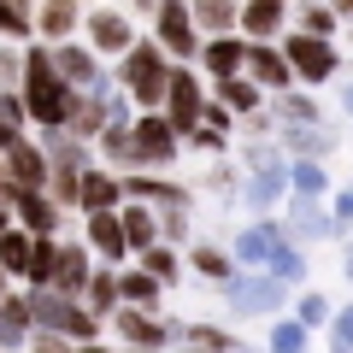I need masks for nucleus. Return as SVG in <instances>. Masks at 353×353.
Instances as JSON below:
<instances>
[{
  "label": "nucleus",
  "mask_w": 353,
  "mask_h": 353,
  "mask_svg": "<svg viewBox=\"0 0 353 353\" xmlns=\"http://www.w3.org/2000/svg\"><path fill=\"white\" fill-rule=\"evenodd\" d=\"M18 101H24V118L41 130H65V118H71V88L59 83V71H53V53L48 48H30L24 59H18Z\"/></svg>",
  "instance_id": "f257e3e1"
},
{
  "label": "nucleus",
  "mask_w": 353,
  "mask_h": 353,
  "mask_svg": "<svg viewBox=\"0 0 353 353\" xmlns=\"http://www.w3.org/2000/svg\"><path fill=\"white\" fill-rule=\"evenodd\" d=\"M24 312L41 336H65V341H101V318L88 312L83 301L53 289H24Z\"/></svg>",
  "instance_id": "f03ea898"
},
{
  "label": "nucleus",
  "mask_w": 353,
  "mask_h": 353,
  "mask_svg": "<svg viewBox=\"0 0 353 353\" xmlns=\"http://www.w3.org/2000/svg\"><path fill=\"white\" fill-rule=\"evenodd\" d=\"M165 83H171V59L159 41H130V53L118 59V94H130L136 106L159 112L165 106Z\"/></svg>",
  "instance_id": "7ed1b4c3"
},
{
  "label": "nucleus",
  "mask_w": 353,
  "mask_h": 353,
  "mask_svg": "<svg viewBox=\"0 0 353 353\" xmlns=\"http://www.w3.org/2000/svg\"><path fill=\"white\" fill-rule=\"evenodd\" d=\"M224 306L236 318H277L289 306V283H277L271 271H241L224 283Z\"/></svg>",
  "instance_id": "20e7f679"
},
{
  "label": "nucleus",
  "mask_w": 353,
  "mask_h": 353,
  "mask_svg": "<svg viewBox=\"0 0 353 353\" xmlns=\"http://www.w3.org/2000/svg\"><path fill=\"white\" fill-rule=\"evenodd\" d=\"M176 148H183V136L171 130V118H165V112L130 118V159H136V171H159V165H171Z\"/></svg>",
  "instance_id": "39448f33"
},
{
  "label": "nucleus",
  "mask_w": 353,
  "mask_h": 353,
  "mask_svg": "<svg viewBox=\"0 0 353 353\" xmlns=\"http://www.w3.org/2000/svg\"><path fill=\"white\" fill-rule=\"evenodd\" d=\"M153 41L165 48L171 65H189L194 53H201V30H194V18H189V0H159V6H153Z\"/></svg>",
  "instance_id": "423d86ee"
},
{
  "label": "nucleus",
  "mask_w": 353,
  "mask_h": 353,
  "mask_svg": "<svg viewBox=\"0 0 353 353\" xmlns=\"http://www.w3.org/2000/svg\"><path fill=\"white\" fill-rule=\"evenodd\" d=\"M277 48H283V59H289L294 83H330V77L341 71L336 41H318V36H301V30H289V36H283Z\"/></svg>",
  "instance_id": "0eeeda50"
},
{
  "label": "nucleus",
  "mask_w": 353,
  "mask_h": 353,
  "mask_svg": "<svg viewBox=\"0 0 353 353\" xmlns=\"http://www.w3.org/2000/svg\"><path fill=\"white\" fill-rule=\"evenodd\" d=\"M283 189H289V159L259 141V148H253V176H248V189H241V201H248L259 218H271L277 201H283Z\"/></svg>",
  "instance_id": "6e6552de"
},
{
  "label": "nucleus",
  "mask_w": 353,
  "mask_h": 353,
  "mask_svg": "<svg viewBox=\"0 0 353 353\" xmlns=\"http://www.w3.org/2000/svg\"><path fill=\"white\" fill-rule=\"evenodd\" d=\"M53 53V71H59V83L71 88V94H112V83L101 77V59H94V48H77V41H59V48H48Z\"/></svg>",
  "instance_id": "1a4fd4ad"
},
{
  "label": "nucleus",
  "mask_w": 353,
  "mask_h": 353,
  "mask_svg": "<svg viewBox=\"0 0 353 353\" xmlns=\"http://www.w3.org/2000/svg\"><path fill=\"white\" fill-rule=\"evenodd\" d=\"M201 106H206V88L194 77V65H171V83H165V118H171L176 136H189L201 124Z\"/></svg>",
  "instance_id": "9d476101"
},
{
  "label": "nucleus",
  "mask_w": 353,
  "mask_h": 353,
  "mask_svg": "<svg viewBox=\"0 0 353 353\" xmlns=\"http://www.w3.org/2000/svg\"><path fill=\"white\" fill-rule=\"evenodd\" d=\"M88 271H94V253H88L83 241H59V248H53L48 289H53V294H71V301H83V289H88Z\"/></svg>",
  "instance_id": "9b49d317"
},
{
  "label": "nucleus",
  "mask_w": 353,
  "mask_h": 353,
  "mask_svg": "<svg viewBox=\"0 0 353 353\" xmlns=\"http://www.w3.org/2000/svg\"><path fill=\"white\" fill-rule=\"evenodd\" d=\"M83 24H88V48H94V59H124L130 41H136L130 12H112V6H101V12H83Z\"/></svg>",
  "instance_id": "f8f14e48"
},
{
  "label": "nucleus",
  "mask_w": 353,
  "mask_h": 353,
  "mask_svg": "<svg viewBox=\"0 0 353 353\" xmlns=\"http://www.w3.org/2000/svg\"><path fill=\"white\" fill-rule=\"evenodd\" d=\"M106 324H112V336L124 341V347H148V353H165V347H171V341H165V318H159V312H136V306H118Z\"/></svg>",
  "instance_id": "ddd939ff"
},
{
  "label": "nucleus",
  "mask_w": 353,
  "mask_h": 353,
  "mask_svg": "<svg viewBox=\"0 0 353 353\" xmlns=\"http://www.w3.org/2000/svg\"><path fill=\"white\" fill-rule=\"evenodd\" d=\"M248 83H259L265 94H289L294 88V71L289 59H283V48H271V41H248Z\"/></svg>",
  "instance_id": "4468645a"
},
{
  "label": "nucleus",
  "mask_w": 353,
  "mask_h": 353,
  "mask_svg": "<svg viewBox=\"0 0 353 353\" xmlns=\"http://www.w3.org/2000/svg\"><path fill=\"white\" fill-rule=\"evenodd\" d=\"M283 248H289V236H283L277 218H259V224H248V230L236 236V259L248 265V271H265V265L277 259Z\"/></svg>",
  "instance_id": "2eb2a0df"
},
{
  "label": "nucleus",
  "mask_w": 353,
  "mask_h": 353,
  "mask_svg": "<svg viewBox=\"0 0 353 353\" xmlns=\"http://www.w3.org/2000/svg\"><path fill=\"white\" fill-rule=\"evenodd\" d=\"M59 218H65V206L53 201L48 189H24L12 201V224L30 230V236H59Z\"/></svg>",
  "instance_id": "dca6fc26"
},
{
  "label": "nucleus",
  "mask_w": 353,
  "mask_h": 353,
  "mask_svg": "<svg viewBox=\"0 0 353 353\" xmlns=\"http://www.w3.org/2000/svg\"><path fill=\"white\" fill-rule=\"evenodd\" d=\"M283 24H289V0H248L236 18V36L241 41H277Z\"/></svg>",
  "instance_id": "f3484780"
},
{
  "label": "nucleus",
  "mask_w": 353,
  "mask_h": 353,
  "mask_svg": "<svg viewBox=\"0 0 353 353\" xmlns=\"http://www.w3.org/2000/svg\"><path fill=\"white\" fill-rule=\"evenodd\" d=\"M201 71L212 77V83H230V77H241L248 71V41L241 36H212V41H201Z\"/></svg>",
  "instance_id": "a211bd4d"
},
{
  "label": "nucleus",
  "mask_w": 353,
  "mask_h": 353,
  "mask_svg": "<svg viewBox=\"0 0 353 353\" xmlns=\"http://www.w3.org/2000/svg\"><path fill=\"white\" fill-rule=\"evenodd\" d=\"M77 206H83V218L88 212H118V206H124V176H118V171H94V165H88L83 183H77Z\"/></svg>",
  "instance_id": "6ab92c4d"
},
{
  "label": "nucleus",
  "mask_w": 353,
  "mask_h": 353,
  "mask_svg": "<svg viewBox=\"0 0 353 353\" xmlns=\"http://www.w3.org/2000/svg\"><path fill=\"white\" fill-rule=\"evenodd\" d=\"M0 171L12 176L18 189H48V148H36V141H12L6 148V159H0Z\"/></svg>",
  "instance_id": "aec40b11"
},
{
  "label": "nucleus",
  "mask_w": 353,
  "mask_h": 353,
  "mask_svg": "<svg viewBox=\"0 0 353 353\" xmlns=\"http://www.w3.org/2000/svg\"><path fill=\"white\" fill-rule=\"evenodd\" d=\"M283 236H289L294 248H301V241H324V236H336V218H330L318 201H301V194H294L289 218H283Z\"/></svg>",
  "instance_id": "412c9836"
},
{
  "label": "nucleus",
  "mask_w": 353,
  "mask_h": 353,
  "mask_svg": "<svg viewBox=\"0 0 353 353\" xmlns=\"http://www.w3.org/2000/svg\"><path fill=\"white\" fill-rule=\"evenodd\" d=\"M124 201H141V206H189V189L183 183H165V176H153V171H130L124 176Z\"/></svg>",
  "instance_id": "4be33fe9"
},
{
  "label": "nucleus",
  "mask_w": 353,
  "mask_h": 353,
  "mask_svg": "<svg viewBox=\"0 0 353 353\" xmlns=\"http://www.w3.org/2000/svg\"><path fill=\"white\" fill-rule=\"evenodd\" d=\"M83 248L101 253L106 265H124L130 241H124V224H118V212H88V230H83Z\"/></svg>",
  "instance_id": "5701e85b"
},
{
  "label": "nucleus",
  "mask_w": 353,
  "mask_h": 353,
  "mask_svg": "<svg viewBox=\"0 0 353 353\" xmlns=\"http://www.w3.org/2000/svg\"><path fill=\"white\" fill-rule=\"evenodd\" d=\"M118 306H136V312H159L165 289L141 271V265H118Z\"/></svg>",
  "instance_id": "b1692460"
},
{
  "label": "nucleus",
  "mask_w": 353,
  "mask_h": 353,
  "mask_svg": "<svg viewBox=\"0 0 353 353\" xmlns=\"http://www.w3.org/2000/svg\"><path fill=\"white\" fill-rule=\"evenodd\" d=\"M36 341V324L24 312V294H6L0 301V353H24Z\"/></svg>",
  "instance_id": "393cba45"
},
{
  "label": "nucleus",
  "mask_w": 353,
  "mask_h": 353,
  "mask_svg": "<svg viewBox=\"0 0 353 353\" xmlns=\"http://www.w3.org/2000/svg\"><path fill=\"white\" fill-rule=\"evenodd\" d=\"M189 18H194V30H201V41H212V36H236L241 6L236 0H189Z\"/></svg>",
  "instance_id": "a878e982"
},
{
  "label": "nucleus",
  "mask_w": 353,
  "mask_h": 353,
  "mask_svg": "<svg viewBox=\"0 0 353 353\" xmlns=\"http://www.w3.org/2000/svg\"><path fill=\"white\" fill-rule=\"evenodd\" d=\"M118 224H124L130 253H141V248H159V212H153V206L124 201V206H118Z\"/></svg>",
  "instance_id": "bb28decb"
},
{
  "label": "nucleus",
  "mask_w": 353,
  "mask_h": 353,
  "mask_svg": "<svg viewBox=\"0 0 353 353\" xmlns=\"http://www.w3.org/2000/svg\"><path fill=\"white\" fill-rule=\"evenodd\" d=\"M83 306L94 318H112L118 312V265H94V271H88V289H83Z\"/></svg>",
  "instance_id": "cd10ccee"
},
{
  "label": "nucleus",
  "mask_w": 353,
  "mask_h": 353,
  "mask_svg": "<svg viewBox=\"0 0 353 353\" xmlns=\"http://www.w3.org/2000/svg\"><path fill=\"white\" fill-rule=\"evenodd\" d=\"M77 18H83V12H77V0H41L36 30L53 41V48H59V41H71V36H77Z\"/></svg>",
  "instance_id": "c85d7f7f"
},
{
  "label": "nucleus",
  "mask_w": 353,
  "mask_h": 353,
  "mask_svg": "<svg viewBox=\"0 0 353 353\" xmlns=\"http://www.w3.org/2000/svg\"><path fill=\"white\" fill-rule=\"evenodd\" d=\"M106 130V106L94 101V94H77L71 101V118H65V136H77V141H94Z\"/></svg>",
  "instance_id": "c756f323"
},
{
  "label": "nucleus",
  "mask_w": 353,
  "mask_h": 353,
  "mask_svg": "<svg viewBox=\"0 0 353 353\" xmlns=\"http://www.w3.org/2000/svg\"><path fill=\"white\" fill-rule=\"evenodd\" d=\"M265 353H312V330L294 318H271L265 324Z\"/></svg>",
  "instance_id": "7c9ffc66"
},
{
  "label": "nucleus",
  "mask_w": 353,
  "mask_h": 353,
  "mask_svg": "<svg viewBox=\"0 0 353 353\" xmlns=\"http://www.w3.org/2000/svg\"><path fill=\"white\" fill-rule=\"evenodd\" d=\"M136 265L148 271L153 283H159L165 294H171V289H176V277H183V259H176V248H165V241H159V248H141V253H136Z\"/></svg>",
  "instance_id": "2f4dec72"
},
{
  "label": "nucleus",
  "mask_w": 353,
  "mask_h": 353,
  "mask_svg": "<svg viewBox=\"0 0 353 353\" xmlns=\"http://www.w3.org/2000/svg\"><path fill=\"white\" fill-rule=\"evenodd\" d=\"M30 241H36V236H30V230H18V224L0 236V271H6L12 283L30 277Z\"/></svg>",
  "instance_id": "473e14b6"
},
{
  "label": "nucleus",
  "mask_w": 353,
  "mask_h": 353,
  "mask_svg": "<svg viewBox=\"0 0 353 353\" xmlns=\"http://www.w3.org/2000/svg\"><path fill=\"white\" fill-rule=\"evenodd\" d=\"M289 189L301 194V201H324L330 194V171L318 159H289Z\"/></svg>",
  "instance_id": "72a5a7b5"
},
{
  "label": "nucleus",
  "mask_w": 353,
  "mask_h": 353,
  "mask_svg": "<svg viewBox=\"0 0 353 353\" xmlns=\"http://www.w3.org/2000/svg\"><path fill=\"white\" fill-rule=\"evenodd\" d=\"M218 101H224L230 112L253 118V112L265 106V88H259V83H248V77H230V83H218Z\"/></svg>",
  "instance_id": "f704fd0d"
},
{
  "label": "nucleus",
  "mask_w": 353,
  "mask_h": 353,
  "mask_svg": "<svg viewBox=\"0 0 353 353\" xmlns=\"http://www.w3.org/2000/svg\"><path fill=\"white\" fill-rule=\"evenodd\" d=\"M189 265L201 271L206 283H230V277H236V259H230L224 248H194V253H189Z\"/></svg>",
  "instance_id": "c9c22d12"
},
{
  "label": "nucleus",
  "mask_w": 353,
  "mask_h": 353,
  "mask_svg": "<svg viewBox=\"0 0 353 353\" xmlns=\"http://www.w3.org/2000/svg\"><path fill=\"white\" fill-rule=\"evenodd\" d=\"M24 101H18V94H6V88H0V153L12 148V141H24Z\"/></svg>",
  "instance_id": "e433bc0d"
},
{
  "label": "nucleus",
  "mask_w": 353,
  "mask_h": 353,
  "mask_svg": "<svg viewBox=\"0 0 353 353\" xmlns=\"http://www.w3.org/2000/svg\"><path fill=\"white\" fill-rule=\"evenodd\" d=\"M36 30V12H30V0H0V36L6 41H24Z\"/></svg>",
  "instance_id": "4c0bfd02"
},
{
  "label": "nucleus",
  "mask_w": 353,
  "mask_h": 353,
  "mask_svg": "<svg viewBox=\"0 0 353 353\" xmlns=\"http://www.w3.org/2000/svg\"><path fill=\"white\" fill-rule=\"evenodd\" d=\"M289 153H301V159H318V153H330V130H318V124H289Z\"/></svg>",
  "instance_id": "58836bf2"
},
{
  "label": "nucleus",
  "mask_w": 353,
  "mask_h": 353,
  "mask_svg": "<svg viewBox=\"0 0 353 353\" xmlns=\"http://www.w3.org/2000/svg\"><path fill=\"white\" fill-rule=\"evenodd\" d=\"M183 347H201V353H230V347H236V336H230V330H218V324H189Z\"/></svg>",
  "instance_id": "ea45409f"
},
{
  "label": "nucleus",
  "mask_w": 353,
  "mask_h": 353,
  "mask_svg": "<svg viewBox=\"0 0 353 353\" xmlns=\"http://www.w3.org/2000/svg\"><path fill=\"white\" fill-rule=\"evenodd\" d=\"M294 18H301V36H318V41L336 36V12H330V6H312V0H306V6H294Z\"/></svg>",
  "instance_id": "a19ab883"
},
{
  "label": "nucleus",
  "mask_w": 353,
  "mask_h": 353,
  "mask_svg": "<svg viewBox=\"0 0 353 353\" xmlns=\"http://www.w3.org/2000/svg\"><path fill=\"white\" fill-rule=\"evenodd\" d=\"M330 318H336V312H330V301H324V294H294V324H306V330H318V324H330Z\"/></svg>",
  "instance_id": "79ce46f5"
},
{
  "label": "nucleus",
  "mask_w": 353,
  "mask_h": 353,
  "mask_svg": "<svg viewBox=\"0 0 353 353\" xmlns=\"http://www.w3.org/2000/svg\"><path fill=\"white\" fill-rule=\"evenodd\" d=\"M265 271H271V277H277V283H289V289H294V283L306 277V259H301V248H294V241H289V248H283L277 259L265 265Z\"/></svg>",
  "instance_id": "37998d69"
},
{
  "label": "nucleus",
  "mask_w": 353,
  "mask_h": 353,
  "mask_svg": "<svg viewBox=\"0 0 353 353\" xmlns=\"http://www.w3.org/2000/svg\"><path fill=\"white\" fill-rule=\"evenodd\" d=\"M159 241H165V248L189 241V212H183V206H165V212H159Z\"/></svg>",
  "instance_id": "c03bdc74"
},
{
  "label": "nucleus",
  "mask_w": 353,
  "mask_h": 353,
  "mask_svg": "<svg viewBox=\"0 0 353 353\" xmlns=\"http://www.w3.org/2000/svg\"><path fill=\"white\" fill-rule=\"evenodd\" d=\"M277 112L289 118V124H318V106L306 101V94H277Z\"/></svg>",
  "instance_id": "a18cd8bd"
},
{
  "label": "nucleus",
  "mask_w": 353,
  "mask_h": 353,
  "mask_svg": "<svg viewBox=\"0 0 353 353\" xmlns=\"http://www.w3.org/2000/svg\"><path fill=\"white\" fill-rule=\"evenodd\" d=\"M183 141H189V148H201V153H224V130H212V124H194Z\"/></svg>",
  "instance_id": "49530a36"
},
{
  "label": "nucleus",
  "mask_w": 353,
  "mask_h": 353,
  "mask_svg": "<svg viewBox=\"0 0 353 353\" xmlns=\"http://www.w3.org/2000/svg\"><path fill=\"white\" fill-rule=\"evenodd\" d=\"M330 347H353V306H341L330 318Z\"/></svg>",
  "instance_id": "de8ad7c7"
},
{
  "label": "nucleus",
  "mask_w": 353,
  "mask_h": 353,
  "mask_svg": "<svg viewBox=\"0 0 353 353\" xmlns=\"http://www.w3.org/2000/svg\"><path fill=\"white\" fill-rule=\"evenodd\" d=\"M201 124H212V130H224V136H230V106L224 101H206L201 106Z\"/></svg>",
  "instance_id": "09e8293b"
},
{
  "label": "nucleus",
  "mask_w": 353,
  "mask_h": 353,
  "mask_svg": "<svg viewBox=\"0 0 353 353\" xmlns=\"http://www.w3.org/2000/svg\"><path fill=\"white\" fill-rule=\"evenodd\" d=\"M330 218H336V230H347V224H353V189H341V194H336Z\"/></svg>",
  "instance_id": "8fccbe9b"
},
{
  "label": "nucleus",
  "mask_w": 353,
  "mask_h": 353,
  "mask_svg": "<svg viewBox=\"0 0 353 353\" xmlns=\"http://www.w3.org/2000/svg\"><path fill=\"white\" fill-rule=\"evenodd\" d=\"M24 353H71V341H65V336H41V330H36V341H30Z\"/></svg>",
  "instance_id": "3c124183"
},
{
  "label": "nucleus",
  "mask_w": 353,
  "mask_h": 353,
  "mask_svg": "<svg viewBox=\"0 0 353 353\" xmlns=\"http://www.w3.org/2000/svg\"><path fill=\"white\" fill-rule=\"evenodd\" d=\"M71 353H118V347H106V341H71Z\"/></svg>",
  "instance_id": "603ef678"
},
{
  "label": "nucleus",
  "mask_w": 353,
  "mask_h": 353,
  "mask_svg": "<svg viewBox=\"0 0 353 353\" xmlns=\"http://www.w3.org/2000/svg\"><path fill=\"white\" fill-rule=\"evenodd\" d=\"M330 12H336V18H347V24H353V0H336Z\"/></svg>",
  "instance_id": "864d4df0"
},
{
  "label": "nucleus",
  "mask_w": 353,
  "mask_h": 353,
  "mask_svg": "<svg viewBox=\"0 0 353 353\" xmlns=\"http://www.w3.org/2000/svg\"><path fill=\"white\" fill-rule=\"evenodd\" d=\"M341 271H347V283H353V248H347V253H341Z\"/></svg>",
  "instance_id": "5fc2aeb1"
},
{
  "label": "nucleus",
  "mask_w": 353,
  "mask_h": 353,
  "mask_svg": "<svg viewBox=\"0 0 353 353\" xmlns=\"http://www.w3.org/2000/svg\"><path fill=\"white\" fill-rule=\"evenodd\" d=\"M6 294H12V277H6V271H0V301H6Z\"/></svg>",
  "instance_id": "6e6d98bb"
},
{
  "label": "nucleus",
  "mask_w": 353,
  "mask_h": 353,
  "mask_svg": "<svg viewBox=\"0 0 353 353\" xmlns=\"http://www.w3.org/2000/svg\"><path fill=\"white\" fill-rule=\"evenodd\" d=\"M230 353H265V347H248V341H236V347H230Z\"/></svg>",
  "instance_id": "4d7b16f0"
},
{
  "label": "nucleus",
  "mask_w": 353,
  "mask_h": 353,
  "mask_svg": "<svg viewBox=\"0 0 353 353\" xmlns=\"http://www.w3.org/2000/svg\"><path fill=\"white\" fill-rule=\"evenodd\" d=\"M341 106H347V112H353V83H347V94H341Z\"/></svg>",
  "instance_id": "13d9d810"
},
{
  "label": "nucleus",
  "mask_w": 353,
  "mask_h": 353,
  "mask_svg": "<svg viewBox=\"0 0 353 353\" xmlns=\"http://www.w3.org/2000/svg\"><path fill=\"white\" fill-rule=\"evenodd\" d=\"M136 6H141V12H153V6H159V0H136Z\"/></svg>",
  "instance_id": "bf43d9fd"
},
{
  "label": "nucleus",
  "mask_w": 353,
  "mask_h": 353,
  "mask_svg": "<svg viewBox=\"0 0 353 353\" xmlns=\"http://www.w3.org/2000/svg\"><path fill=\"white\" fill-rule=\"evenodd\" d=\"M171 353H201V347H171Z\"/></svg>",
  "instance_id": "052dcab7"
},
{
  "label": "nucleus",
  "mask_w": 353,
  "mask_h": 353,
  "mask_svg": "<svg viewBox=\"0 0 353 353\" xmlns=\"http://www.w3.org/2000/svg\"><path fill=\"white\" fill-rule=\"evenodd\" d=\"M118 353H148V347H118Z\"/></svg>",
  "instance_id": "680f3d73"
},
{
  "label": "nucleus",
  "mask_w": 353,
  "mask_h": 353,
  "mask_svg": "<svg viewBox=\"0 0 353 353\" xmlns=\"http://www.w3.org/2000/svg\"><path fill=\"white\" fill-rule=\"evenodd\" d=\"M330 353H353V347H330Z\"/></svg>",
  "instance_id": "e2e57ef3"
}]
</instances>
